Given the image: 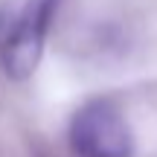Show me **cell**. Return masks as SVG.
<instances>
[{
  "label": "cell",
  "mask_w": 157,
  "mask_h": 157,
  "mask_svg": "<svg viewBox=\"0 0 157 157\" xmlns=\"http://www.w3.org/2000/svg\"><path fill=\"white\" fill-rule=\"evenodd\" d=\"M67 140L76 157H131L134 154V137H131L128 122L105 99H93L73 113Z\"/></svg>",
  "instance_id": "cell-1"
},
{
  "label": "cell",
  "mask_w": 157,
  "mask_h": 157,
  "mask_svg": "<svg viewBox=\"0 0 157 157\" xmlns=\"http://www.w3.org/2000/svg\"><path fill=\"white\" fill-rule=\"evenodd\" d=\"M58 3L61 0H26L23 3L15 26L9 29L3 47H0L3 70L12 78H29L38 70L44 41H47V32H50Z\"/></svg>",
  "instance_id": "cell-2"
}]
</instances>
